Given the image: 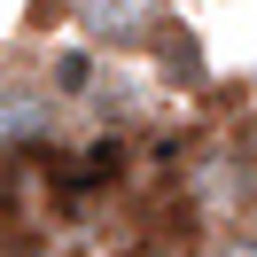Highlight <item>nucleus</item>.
I'll list each match as a JSON object with an SVG mask.
<instances>
[{
  "label": "nucleus",
  "instance_id": "f03ea898",
  "mask_svg": "<svg viewBox=\"0 0 257 257\" xmlns=\"http://www.w3.org/2000/svg\"><path fill=\"white\" fill-rule=\"evenodd\" d=\"M78 16H86V32H101V47H117L133 32H156L148 24V0H78Z\"/></svg>",
  "mask_w": 257,
  "mask_h": 257
},
{
  "label": "nucleus",
  "instance_id": "20e7f679",
  "mask_svg": "<svg viewBox=\"0 0 257 257\" xmlns=\"http://www.w3.org/2000/svg\"><path fill=\"white\" fill-rule=\"evenodd\" d=\"M47 86H55V94H86V86H94V55H78V47H70V55H55V70H47Z\"/></svg>",
  "mask_w": 257,
  "mask_h": 257
},
{
  "label": "nucleus",
  "instance_id": "39448f33",
  "mask_svg": "<svg viewBox=\"0 0 257 257\" xmlns=\"http://www.w3.org/2000/svg\"><path fill=\"white\" fill-rule=\"evenodd\" d=\"M203 257H257V234H210Z\"/></svg>",
  "mask_w": 257,
  "mask_h": 257
},
{
  "label": "nucleus",
  "instance_id": "423d86ee",
  "mask_svg": "<svg viewBox=\"0 0 257 257\" xmlns=\"http://www.w3.org/2000/svg\"><path fill=\"white\" fill-rule=\"evenodd\" d=\"M241 164H257V117L241 125Z\"/></svg>",
  "mask_w": 257,
  "mask_h": 257
},
{
  "label": "nucleus",
  "instance_id": "f257e3e1",
  "mask_svg": "<svg viewBox=\"0 0 257 257\" xmlns=\"http://www.w3.org/2000/svg\"><path fill=\"white\" fill-rule=\"evenodd\" d=\"M55 117H63V94H55L47 78H8L0 86V148H8V156L47 148Z\"/></svg>",
  "mask_w": 257,
  "mask_h": 257
},
{
  "label": "nucleus",
  "instance_id": "7ed1b4c3",
  "mask_svg": "<svg viewBox=\"0 0 257 257\" xmlns=\"http://www.w3.org/2000/svg\"><path fill=\"white\" fill-rule=\"evenodd\" d=\"M156 70L179 86H203V47H195L187 24H156Z\"/></svg>",
  "mask_w": 257,
  "mask_h": 257
}]
</instances>
